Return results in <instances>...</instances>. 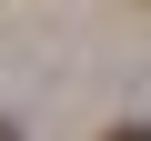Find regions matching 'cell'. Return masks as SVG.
Segmentation results:
<instances>
[{
  "mask_svg": "<svg viewBox=\"0 0 151 141\" xmlns=\"http://www.w3.org/2000/svg\"><path fill=\"white\" fill-rule=\"evenodd\" d=\"M111 141H151V121H121V131H111Z\"/></svg>",
  "mask_w": 151,
  "mask_h": 141,
  "instance_id": "1",
  "label": "cell"
},
{
  "mask_svg": "<svg viewBox=\"0 0 151 141\" xmlns=\"http://www.w3.org/2000/svg\"><path fill=\"white\" fill-rule=\"evenodd\" d=\"M0 141H20V131H10V121H0Z\"/></svg>",
  "mask_w": 151,
  "mask_h": 141,
  "instance_id": "2",
  "label": "cell"
}]
</instances>
